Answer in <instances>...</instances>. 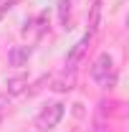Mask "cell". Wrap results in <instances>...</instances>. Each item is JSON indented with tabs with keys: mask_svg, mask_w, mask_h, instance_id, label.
<instances>
[{
	"mask_svg": "<svg viewBox=\"0 0 129 132\" xmlns=\"http://www.w3.org/2000/svg\"><path fill=\"white\" fill-rule=\"evenodd\" d=\"M91 79L99 84V86H104V89H109L116 84V71H114V61L109 53H101L94 66H91Z\"/></svg>",
	"mask_w": 129,
	"mask_h": 132,
	"instance_id": "1",
	"label": "cell"
},
{
	"mask_svg": "<svg viewBox=\"0 0 129 132\" xmlns=\"http://www.w3.org/2000/svg\"><path fill=\"white\" fill-rule=\"evenodd\" d=\"M61 119H63V104H61V102H53V104H46V107L38 112L35 127L41 132H48V130H53Z\"/></svg>",
	"mask_w": 129,
	"mask_h": 132,
	"instance_id": "2",
	"label": "cell"
},
{
	"mask_svg": "<svg viewBox=\"0 0 129 132\" xmlns=\"http://www.w3.org/2000/svg\"><path fill=\"white\" fill-rule=\"evenodd\" d=\"M89 41H91V36L86 33V36L81 38L79 43H76L73 48L68 51V56H66V69H76V64L84 59V53H86V48H89Z\"/></svg>",
	"mask_w": 129,
	"mask_h": 132,
	"instance_id": "3",
	"label": "cell"
},
{
	"mask_svg": "<svg viewBox=\"0 0 129 132\" xmlns=\"http://www.w3.org/2000/svg\"><path fill=\"white\" fill-rule=\"evenodd\" d=\"M31 53H33L31 46H13L10 53H8V64L10 66H25L28 59H31Z\"/></svg>",
	"mask_w": 129,
	"mask_h": 132,
	"instance_id": "4",
	"label": "cell"
},
{
	"mask_svg": "<svg viewBox=\"0 0 129 132\" xmlns=\"http://www.w3.org/2000/svg\"><path fill=\"white\" fill-rule=\"evenodd\" d=\"M8 86V94H20V92H25V86H28V79L20 74V76H13V79H8L5 81Z\"/></svg>",
	"mask_w": 129,
	"mask_h": 132,
	"instance_id": "5",
	"label": "cell"
},
{
	"mask_svg": "<svg viewBox=\"0 0 129 132\" xmlns=\"http://www.w3.org/2000/svg\"><path fill=\"white\" fill-rule=\"evenodd\" d=\"M99 15H101V0H96L91 5V18H89V36H94L99 31Z\"/></svg>",
	"mask_w": 129,
	"mask_h": 132,
	"instance_id": "6",
	"label": "cell"
},
{
	"mask_svg": "<svg viewBox=\"0 0 129 132\" xmlns=\"http://www.w3.org/2000/svg\"><path fill=\"white\" fill-rule=\"evenodd\" d=\"M68 13H71V3L68 0H58V18H61V23H68Z\"/></svg>",
	"mask_w": 129,
	"mask_h": 132,
	"instance_id": "7",
	"label": "cell"
},
{
	"mask_svg": "<svg viewBox=\"0 0 129 132\" xmlns=\"http://www.w3.org/2000/svg\"><path fill=\"white\" fill-rule=\"evenodd\" d=\"M5 102H8V97H5V94H0V109H3V104H5Z\"/></svg>",
	"mask_w": 129,
	"mask_h": 132,
	"instance_id": "8",
	"label": "cell"
},
{
	"mask_svg": "<svg viewBox=\"0 0 129 132\" xmlns=\"http://www.w3.org/2000/svg\"><path fill=\"white\" fill-rule=\"evenodd\" d=\"M3 13H5V5H0V18H3Z\"/></svg>",
	"mask_w": 129,
	"mask_h": 132,
	"instance_id": "9",
	"label": "cell"
}]
</instances>
